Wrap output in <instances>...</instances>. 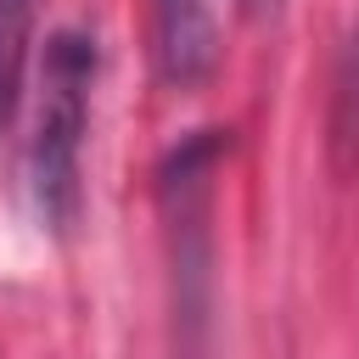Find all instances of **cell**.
Wrapping results in <instances>:
<instances>
[{
  "mask_svg": "<svg viewBox=\"0 0 359 359\" xmlns=\"http://www.w3.org/2000/svg\"><path fill=\"white\" fill-rule=\"evenodd\" d=\"M224 129L185 135L157 168V208L168 236V275H174V331L180 353H202L208 297H213V174L224 157Z\"/></svg>",
  "mask_w": 359,
  "mask_h": 359,
  "instance_id": "cell-2",
  "label": "cell"
},
{
  "mask_svg": "<svg viewBox=\"0 0 359 359\" xmlns=\"http://www.w3.org/2000/svg\"><path fill=\"white\" fill-rule=\"evenodd\" d=\"M325 157L337 180L359 174V28L342 39L331 67V107H325Z\"/></svg>",
  "mask_w": 359,
  "mask_h": 359,
  "instance_id": "cell-4",
  "label": "cell"
},
{
  "mask_svg": "<svg viewBox=\"0 0 359 359\" xmlns=\"http://www.w3.org/2000/svg\"><path fill=\"white\" fill-rule=\"evenodd\" d=\"M275 6H280V0H241V11H247V17H269Z\"/></svg>",
  "mask_w": 359,
  "mask_h": 359,
  "instance_id": "cell-6",
  "label": "cell"
},
{
  "mask_svg": "<svg viewBox=\"0 0 359 359\" xmlns=\"http://www.w3.org/2000/svg\"><path fill=\"white\" fill-rule=\"evenodd\" d=\"M28 45H34V0H0V129L22 107Z\"/></svg>",
  "mask_w": 359,
  "mask_h": 359,
  "instance_id": "cell-5",
  "label": "cell"
},
{
  "mask_svg": "<svg viewBox=\"0 0 359 359\" xmlns=\"http://www.w3.org/2000/svg\"><path fill=\"white\" fill-rule=\"evenodd\" d=\"M157 73L174 90H196L219 67V6L213 0H151Z\"/></svg>",
  "mask_w": 359,
  "mask_h": 359,
  "instance_id": "cell-3",
  "label": "cell"
},
{
  "mask_svg": "<svg viewBox=\"0 0 359 359\" xmlns=\"http://www.w3.org/2000/svg\"><path fill=\"white\" fill-rule=\"evenodd\" d=\"M95 90V39L84 28H56L39 56V101L28 135V180L39 219L67 236L84 208V129Z\"/></svg>",
  "mask_w": 359,
  "mask_h": 359,
  "instance_id": "cell-1",
  "label": "cell"
}]
</instances>
